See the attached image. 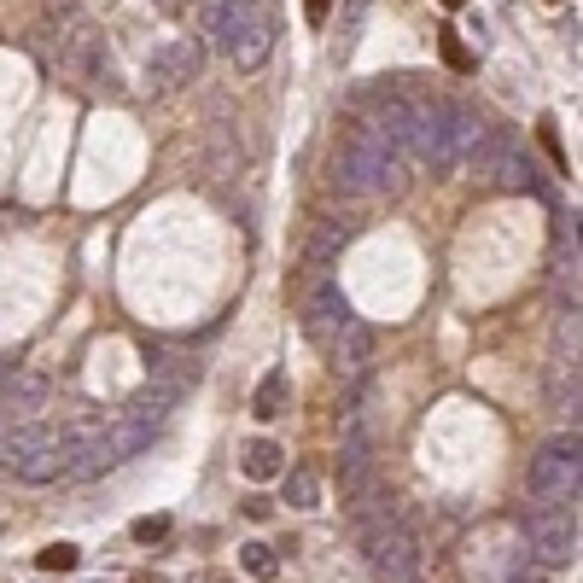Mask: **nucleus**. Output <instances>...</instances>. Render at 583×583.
Segmentation results:
<instances>
[{"label":"nucleus","instance_id":"obj_2","mask_svg":"<svg viewBox=\"0 0 583 583\" xmlns=\"http://www.w3.org/2000/svg\"><path fill=\"white\" fill-rule=\"evenodd\" d=\"M403 170H409V158L379 135V129L362 123V129H350V135H344L339 158H333V187H339L344 199L397 193V187H403Z\"/></svg>","mask_w":583,"mask_h":583},{"label":"nucleus","instance_id":"obj_11","mask_svg":"<svg viewBox=\"0 0 583 583\" xmlns=\"http://www.w3.org/2000/svg\"><path fill=\"white\" fill-rule=\"evenodd\" d=\"M356 234V222H344V216H327L321 228H315V240H309V275H327V263L339 257L344 245Z\"/></svg>","mask_w":583,"mask_h":583},{"label":"nucleus","instance_id":"obj_10","mask_svg":"<svg viewBox=\"0 0 583 583\" xmlns=\"http://www.w3.org/2000/svg\"><path fill=\"white\" fill-rule=\"evenodd\" d=\"M327 356H333V368H339L344 379H362L368 362H374V327H368L362 315H344L333 344H327Z\"/></svg>","mask_w":583,"mask_h":583},{"label":"nucleus","instance_id":"obj_16","mask_svg":"<svg viewBox=\"0 0 583 583\" xmlns=\"http://www.w3.org/2000/svg\"><path fill=\"white\" fill-rule=\"evenodd\" d=\"M286 479V502L292 508H321V473L315 467H292V473H280Z\"/></svg>","mask_w":583,"mask_h":583},{"label":"nucleus","instance_id":"obj_7","mask_svg":"<svg viewBox=\"0 0 583 583\" xmlns=\"http://www.w3.org/2000/svg\"><path fill=\"white\" fill-rule=\"evenodd\" d=\"M216 47L234 59V70H257L263 59H269V47H275V24H269V12H263V6H240L234 24L222 30Z\"/></svg>","mask_w":583,"mask_h":583},{"label":"nucleus","instance_id":"obj_19","mask_svg":"<svg viewBox=\"0 0 583 583\" xmlns=\"http://www.w3.org/2000/svg\"><path fill=\"white\" fill-rule=\"evenodd\" d=\"M170 537V514H146L135 519V543H164Z\"/></svg>","mask_w":583,"mask_h":583},{"label":"nucleus","instance_id":"obj_8","mask_svg":"<svg viewBox=\"0 0 583 583\" xmlns=\"http://www.w3.org/2000/svg\"><path fill=\"white\" fill-rule=\"evenodd\" d=\"M199 65H205L199 41H193V35H170V41H158V47H152V59H146V88L175 94V88L199 82Z\"/></svg>","mask_w":583,"mask_h":583},{"label":"nucleus","instance_id":"obj_5","mask_svg":"<svg viewBox=\"0 0 583 583\" xmlns=\"http://www.w3.org/2000/svg\"><path fill=\"white\" fill-rule=\"evenodd\" d=\"M525 543L537 554V566H572L578 554V508H531L525 502Z\"/></svg>","mask_w":583,"mask_h":583},{"label":"nucleus","instance_id":"obj_4","mask_svg":"<svg viewBox=\"0 0 583 583\" xmlns=\"http://www.w3.org/2000/svg\"><path fill=\"white\" fill-rule=\"evenodd\" d=\"M467 164H473L484 181H496L502 193H543V175L531 164V152H525L514 135H502V129H484V140L473 146Z\"/></svg>","mask_w":583,"mask_h":583},{"label":"nucleus","instance_id":"obj_14","mask_svg":"<svg viewBox=\"0 0 583 583\" xmlns=\"http://www.w3.org/2000/svg\"><path fill=\"white\" fill-rule=\"evenodd\" d=\"M362 484H368V449H362V438H350L344 455H339V490L356 502V496H362Z\"/></svg>","mask_w":583,"mask_h":583},{"label":"nucleus","instance_id":"obj_13","mask_svg":"<svg viewBox=\"0 0 583 583\" xmlns=\"http://www.w3.org/2000/svg\"><path fill=\"white\" fill-rule=\"evenodd\" d=\"M286 368H269V374L257 379V391H251V414L257 420H275V414H286Z\"/></svg>","mask_w":583,"mask_h":583},{"label":"nucleus","instance_id":"obj_25","mask_svg":"<svg viewBox=\"0 0 583 583\" xmlns=\"http://www.w3.org/2000/svg\"><path fill=\"white\" fill-rule=\"evenodd\" d=\"M53 6H65V0H53Z\"/></svg>","mask_w":583,"mask_h":583},{"label":"nucleus","instance_id":"obj_22","mask_svg":"<svg viewBox=\"0 0 583 583\" xmlns=\"http://www.w3.org/2000/svg\"><path fill=\"white\" fill-rule=\"evenodd\" d=\"M327 6H333V0H309V18L321 24V18H327Z\"/></svg>","mask_w":583,"mask_h":583},{"label":"nucleus","instance_id":"obj_3","mask_svg":"<svg viewBox=\"0 0 583 583\" xmlns=\"http://www.w3.org/2000/svg\"><path fill=\"white\" fill-rule=\"evenodd\" d=\"M525 490H531V508H578V426L537 449Z\"/></svg>","mask_w":583,"mask_h":583},{"label":"nucleus","instance_id":"obj_23","mask_svg":"<svg viewBox=\"0 0 583 583\" xmlns=\"http://www.w3.org/2000/svg\"><path fill=\"white\" fill-rule=\"evenodd\" d=\"M135 583H164V578H135Z\"/></svg>","mask_w":583,"mask_h":583},{"label":"nucleus","instance_id":"obj_24","mask_svg":"<svg viewBox=\"0 0 583 583\" xmlns=\"http://www.w3.org/2000/svg\"><path fill=\"white\" fill-rule=\"evenodd\" d=\"M444 6H467V0H444Z\"/></svg>","mask_w":583,"mask_h":583},{"label":"nucleus","instance_id":"obj_12","mask_svg":"<svg viewBox=\"0 0 583 583\" xmlns=\"http://www.w3.org/2000/svg\"><path fill=\"white\" fill-rule=\"evenodd\" d=\"M240 467H245V479H251V484H269V479L286 473V449H280L275 438H257V444H245Z\"/></svg>","mask_w":583,"mask_h":583},{"label":"nucleus","instance_id":"obj_20","mask_svg":"<svg viewBox=\"0 0 583 583\" xmlns=\"http://www.w3.org/2000/svg\"><path fill=\"white\" fill-rule=\"evenodd\" d=\"M444 65L449 70H473V53L461 47V35H455V30H444Z\"/></svg>","mask_w":583,"mask_h":583},{"label":"nucleus","instance_id":"obj_21","mask_svg":"<svg viewBox=\"0 0 583 583\" xmlns=\"http://www.w3.org/2000/svg\"><path fill=\"white\" fill-rule=\"evenodd\" d=\"M362 12H368V0H350V6H344V24H356Z\"/></svg>","mask_w":583,"mask_h":583},{"label":"nucleus","instance_id":"obj_6","mask_svg":"<svg viewBox=\"0 0 583 583\" xmlns=\"http://www.w3.org/2000/svg\"><path fill=\"white\" fill-rule=\"evenodd\" d=\"M374 578L379 583H420V537L409 519H385V531L374 537Z\"/></svg>","mask_w":583,"mask_h":583},{"label":"nucleus","instance_id":"obj_17","mask_svg":"<svg viewBox=\"0 0 583 583\" xmlns=\"http://www.w3.org/2000/svg\"><path fill=\"white\" fill-rule=\"evenodd\" d=\"M240 566L251 572V578H275V572H280V549H275V543H245Z\"/></svg>","mask_w":583,"mask_h":583},{"label":"nucleus","instance_id":"obj_1","mask_svg":"<svg viewBox=\"0 0 583 583\" xmlns=\"http://www.w3.org/2000/svg\"><path fill=\"white\" fill-rule=\"evenodd\" d=\"M484 140V123L473 105L461 100H420V129H414L409 164H426L432 175H449L473 158V146Z\"/></svg>","mask_w":583,"mask_h":583},{"label":"nucleus","instance_id":"obj_15","mask_svg":"<svg viewBox=\"0 0 583 583\" xmlns=\"http://www.w3.org/2000/svg\"><path fill=\"white\" fill-rule=\"evenodd\" d=\"M193 12H199V35H205V41H222V30H228L234 12H240V0H193Z\"/></svg>","mask_w":583,"mask_h":583},{"label":"nucleus","instance_id":"obj_18","mask_svg":"<svg viewBox=\"0 0 583 583\" xmlns=\"http://www.w3.org/2000/svg\"><path fill=\"white\" fill-rule=\"evenodd\" d=\"M76 560H82V554H76V543H53V549H41V560H35V566H41V572H70Z\"/></svg>","mask_w":583,"mask_h":583},{"label":"nucleus","instance_id":"obj_9","mask_svg":"<svg viewBox=\"0 0 583 583\" xmlns=\"http://www.w3.org/2000/svg\"><path fill=\"white\" fill-rule=\"evenodd\" d=\"M344 315H350V304H344V292L339 286H333V280L327 275H315L304 286V333L315 344H321V350H327V344H333V333H339V321Z\"/></svg>","mask_w":583,"mask_h":583}]
</instances>
